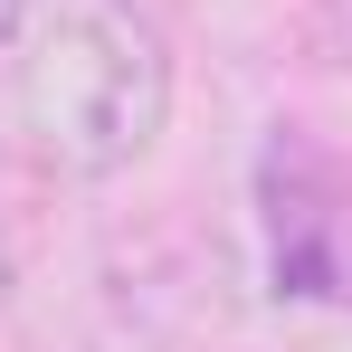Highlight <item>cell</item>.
<instances>
[{
    "mask_svg": "<svg viewBox=\"0 0 352 352\" xmlns=\"http://www.w3.org/2000/svg\"><path fill=\"white\" fill-rule=\"evenodd\" d=\"M172 115L162 29L133 0H0V153L38 181H115Z\"/></svg>",
    "mask_w": 352,
    "mask_h": 352,
    "instance_id": "6da1fadb",
    "label": "cell"
},
{
    "mask_svg": "<svg viewBox=\"0 0 352 352\" xmlns=\"http://www.w3.org/2000/svg\"><path fill=\"white\" fill-rule=\"evenodd\" d=\"M257 200H267V267H276V295H305V305H352V172L314 143H276L267 172H257Z\"/></svg>",
    "mask_w": 352,
    "mask_h": 352,
    "instance_id": "7a4b0ae2",
    "label": "cell"
},
{
    "mask_svg": "<svg viewBox=\"0 0 352 352\" xmlns=\"http://www.w3.org/2000/svg\"><path fill=\"white\" fill-rule=\"evenodd\" d=\"M314 58L352 67V0H324V10H314Z\"/></svg>",
    "mask_w": 352,
    "mask_h": 352,
    "instance_id": "3957f363",
    "label": "cell"
}]
</instances>
